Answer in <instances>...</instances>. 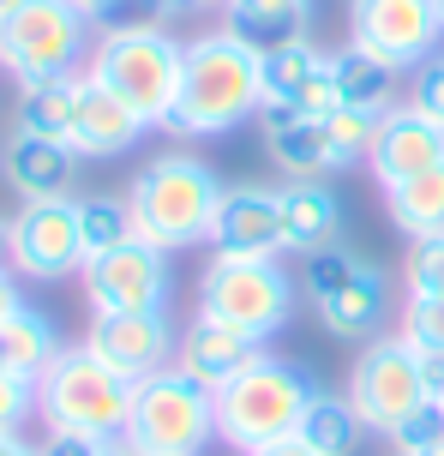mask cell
Wrapping results in <instances>:
<instances>
[{
    "instance_id": "16",
    "label": "cell",
    "mask_w": 444,
    "mask_h": 456,
    "mask_svg": "<svg viewBox=\"0 0 444 456\" xmlns=\"http://www.w3.org/2000/svg\"><path fill=\"white\" fill-rule=\"evenodd\" d=\"M211 247L234 252V258H277L288 252L282 240V199L277 186H229L222 205H216V228H211Z\"/></svg>"
},
{
    "instance_id": "5",
    "label": "cell",
    "mask_w": 444,
    "mask_h": 456,
    "mask_svg": "<svg viewBox=\"0 0 444 456\" xmlns=\"http://www.w3.org/2000/svg\"><path fill=\"white\" fill-rule=\"evenodd\" d=\"M133 379H120L115 366H102L78 342L61 348L54 366L36 379V414L48 433L67 438H126V414H133Z\"/></svg>"
},
{
    "instance_id": "12",
    "label": "cell",
    "mask_w": 444,
    "mask_h": 456,
    "mask_svg": "<svg viewBox=\"0 0 444 456\" xmlns=\"http://www.w3.org/2000/svg\"><path fill=\"white\" fill-rule=\"evenodd\" d=\"M12 271L30 282H61L85 271L78 199H24L12 216Z\"/></svg>"
},
{
    "instance_id": "2",
    "label": "cell",
    "mask_w": 444,
    "mask_h": 456,
    "mask_svg": "<svg viewBox=\"0 0 444 456\" xmlns=\"http://www.w3.org/2000/svg\"><path fill=\"white\" fill-rule=\"evenodd\" d=\"M85 72H91L102 91H115L144 126H163L168 114H174V96H181L187 43H181L168 24H157V19L109 24V30L91 43Z\"/></svg>"
},
{
    "instance_id": "40",
    "label": "cell",
    "mask_w": 444,
    "mask_h": 456,
    "mask_svg": "<svg viewBox=\"0 0 444 456\" xmlns=\"http://www.w3.org/2000/svg\"><path fill=\"white\" fill-rule=\"evenodd\" d=\"M72 6H78V12H85V19H109V12H120V6H126V0H72Z\"/></svg>"
},
{
    "instance_id": "24",
    "label": "cell",
    "mask_w": 444,
    "mask_h": 456,
    "mask_svg": "<svg viewBox=\"0 0 444 456\" xmlns=\"http://www.w3.org/2000/svg\"><path fill=\"white\" fill-rule=\"evenodd\" d=\"M78 85H85V72H67V78H36V85H19V133H36V138H61V144H72Z\"/></svg>"
},
{
    "instance_id": "27",
    "label": "cell",
    "mask_w": 444,
    "mask_h": 456,
    "mask_svg": "<svg viewBox=\"0 0 444 456\" xmlns=\"http://www.w3.org/2000/svg\"><path fill=\"white\" fill-rule=\"evenodd\" d=\"M384 205H391V223L408 240L444 234V162L426 168V175H415V181H402V186H384Z\"/></svg>"
},
{
    "instance_id": "8",
    "label": "cell",
    "mask_w": 444,
    "mask_h": 456,
    "mask_svg": "<svg viewBox=\"0 0 444 456\" xmlns=\"http://www.w3.org/2000/svg\"><path fill=\"white\" fill-rule=\"evenodd\" d=\"M198 313L246 330V337L270 342L282 324L295 319V276L277 258H234L216 252L205 276H198Z\"/></svg>"
},
{
    "instance_id": "7",
    "label": "cell",
    "mask_w": 444,
    "mask_h": 456,
    "mask_svg": "<svg viewBox=\"0 0 444 456\" xmlns=\"http://www.w3.org/2000/svg\"><path fill=\"white\" fill-rule=\"evenodd\" d=\"M91 61V19L72 0H19L0 12V67L19 85L67 78Z\"/></svg>"
},
{
    "instance_id": "33",
    "label": "cell",
    "mask_w": 444,
    "mask_h": 456,
    "mask_svg": "<svg viewBox=\"0 0 444 456\" xmlns=\"http://www.w3.org/2000/svg\"><path fill=\"white\" fill-rule=\"evenodd\" d=\"M30 414H36V379L0 372V433H19Z\"/></svg>"
},
{
    "instance_id": "10",
    "label": "cell",
    "mask_w": 444,
    "mask_h": 456,
    "mask_svg": "<svg viewBox=\"0 0 444 456\" xmlns=\"http://www.w3.org/2000/svg\"><path fill=\"white\" fill-rule=\"evenodd\" d=\"M349 403L354 414L367 420V433H397L408 414L426 403V385H421V354L415 342L402 337H373L360 348V361L349 372Z\"/></svg>"
},
{
    "instance_id": "17",
    "label": "cell",
    "mask_w": 444,
    "mask_h": 456,
    "mask_svg": "<svg viewBox=\"0 0 444 456\" xmlns=\"http://www.w3.org/2000/svg\"><path fill=\"white\" fill-rule=\"evenodd\" d=\"M264 126V151L288 181H330L336 168H349L336 138H330L325 114H295V109H258Z\"/></svg>"
},
{
    "instance_id": "3",
    "label": "cell",
    "mask_w": 444,
    "mask_h": 456,
    "mask_svg": "<svg viewBox=\"0 0 444 456\" xmlns=\"http://www.w3.org/2000/svg\"><path fill=\"white\" fill-rule=\"evenodd\" d=\"M222 192L229 186L211 175V162L187 157V151H168V157H150L133 175L126 205H133L139 240H150V247H163V252H181V247L211 240Z\"/></svg>"
},
{
    "instance_id": "38",
    "label": "cell",
    "mask_w": 444,
    "mask_h": 456,
    "mask_svg": "<svg viewBox=\"0 0 444 456\" xmlns=\"http://www.w3.org/2000/svg\"><path fill=\"white\" fill-rule=\"evenodd\" d=\"M144 12H150V19L157 24H168V19H181V12H192V0H139Z\"/></svg>"
},
{
    "instance_id": "29",
    "label": "cell",
    "mask_w": 444,
    "mask_h": 456,
    "mask_svg": "<svg viewBox=\"0 0 444 456\" xmlns=\"http://www.w3.org/2000/svg\"><path fill=\"white\" fill-rule=\"evenodd\" d=\"M78 234H85V258L139 240V228H133V205H126V199H109V192L78 199Z\"/></svg>"
},
{
    "instance_id": "6",
    "label": "cell",
    "mask_w": 444,
    "mask_h": 456,
    "mask_svg": "<svg viewBox=\"0 0 444 456\" xmlns=\"http://www.w3.org/2000/svg\"><path fill=\"white\" fill-rule=\"evenodd\" d=\"M211 438L216 390L187 379L181 366H163L133 390V414H126V451L133 456H198Z\"/></svg>"
},
{
    "instance_id": "22",
    "label": "cell",
    "mask_w": 444,
    "mask_h": 456,
    "mask_svg": "<svg viewBox=\"0 0 444 456\" xmlns=\"http://www.w3.org/2000/svg\"><path fill=\"white\" fill-rule=\"evenodd\" d=\"M282 199V240L288 252H319V247H336V228H343V205L325 181H288L277 186Z\"/></svg>"
},
{
    "instance_id": "20",
    "label": "cell",
    "mask_w": 444,
    "mask_h": 456,
    "mask_svg": "<svg viewBox=\"0 0 444 456\" xmlns=\"http://www.w3.org/2000/svg\"><path fill=\"white\" fill-rule=\"evenodd\" d=\"M78 151L61 138H36V133H12L0 151V168L19 199H72V175H78Z\"/></svg>"
},
{
    "instance_id": "13",
    "label": "cell",
    "mask_w": 444,
    "mask_h": 456,
    "mask_svg": "<svg viewBox=\"0 0 444 456\" xmlns=\"http://www.w3.org/2000/svg\"><path fill=\"white\" fill-rule=\"evenodd\" d=\"M85 300L91 313H163L168 300V252L150 240H126L115 252L85 258Z\"/></svg>"
},
{
    "instance_id": "21",
    "label": "cell",
    "mask_w": 444,
    "mask_h": 456,
    "mask_svg": "<svg viewBox=\"0 0 444 456\" xmlns=\"http://www.w3.org/2000/svg\"><path fill=\"white\" fill-rule=\"evenodd\" d=\"M144 133H150V126H144L139 114L85 72V85H78V114H72V151H78V157H126Z\"/></svg>"
},
{
    "instance_id": "26",
    "label": "cell",
    "mask_w": 444,
    "mask_h": 456,
    "mask_svg": "<svg viewBox=\"0 0 444 456\" xmlns=\"http://www.w3.org/2000/svg\"><path fill=\"white\" fill-rule=\"evenodd\" d=\"M306 12H312V0H229V30L264 54L277 43L306 37Z\"/></svg>"
},
{
    "instance_id": "4",
    "label": "cell",
    "mask_w": 444,
    "mask_h": 456,
    "mask_svg": "<svg viewBox=\"0 0 444 456\" xmlns=\"http://www.w3.org/2000/svg\"><path fill=\"white\" fill-rule=\"evenodd\" d=\"M319 396V385L306 379L295 361H277V354H258L240 379L216 390V438L234 444V451H264L277 438L301 433L306 403Z\"/></svg>"
},
{
    "instance_id": "25",
    "label": "cell",
    "mask_w": 444,
    "mask_h": 456,
    "mask_svg": "<svg viewBox=\"0 0 444 456\" xmlns=\"http://www.w3.org/2000/svg\"><path fill=\"white\" fill-rule=\"evenodd\" d=\"M61 354V337L54 324L36 313V306H19L12 319L0 324V372H19V379H43Z\"/></svg>"
},
{
    "instance_id": "41",
    "label": "cell",
    "mask_w": 444,
    "mask_h": 456,
    "mask_svg": "<svg viewBox=\"0 0 444 456\" xmlns=\"http://www.w3.org/2000/svg\"><path fill=\"white\" fill-rule=\"evenodd\" d=\"M0 456H43L36 444H24L19 433H0Z\"/></svg>"
},
{
    "instance_id": "45",
    "label": "cell",
    "mask_w": 444,
    "mask_h": 456,
    "mask_svg": "<svg viewBox=\"0 0 444 456\" xmlns=\"http://www.w3.org/2000/svg\"><path fill=\"white\" fill-rule=\"evenodd\" d=\"M421 456H444V444H439V451H421Z\"/></svg>"
},
{
    "instance_id": "35",
    "label": "cell",
    "mask_w": 444,
    "mask_h": 456,
    "mask_svg": "<svg viewBox=\"0 0 444 456\" xmlns=\"http://www.w3.org/2000/svg\"><path fill=\"white\" fill-rule=\"evenodd\" d=\"M36 451L43 456H133L126 438H67V433H48Z\"/></svg>"
},
{
    "instance_id": "31",
    "label": "cell",
    "mask_w": 444,
    "mask_h": 456,
    "mask_svg": "<svg viewBox=\"0 0 444 456\" xmlns=\"http://www.w3.org/2000/svg\"><path fill=\"white\" fill-rule=\"evenodd\" d=\"M408 295H444V234L408 240V265H402Z\"/></svg>"
},
{
    "instance_id": "43",
    "label": "cell",
    "mask_w": 444,
    "mask_h": 456,
    "mask_svg": "<svg viewBox=\"0 0 444 456\" xmlns=\"http://www.w3.org/2000/svg\"><path fill=\"white\" fill-rule=\"evenodd\" d=\"M192 12H229V0H192Z\"/></svg>"
},
{
    "instance_id": "23",
    "label": "cell",
    "mask_w": 444,
    "mask_h": 456,
    "mask_svg": "<svg viewBox=\"0 0 444 456\" xmlns=\"http://www.w3.org/2000/svg\"><path fill=\"white\" fill-rule=\"evenodd\" d=\"M330 85H336V109H367V114L397 109V67L373 61L367 48H354V43L330 54Z\"/></svg>"
},
{
    "instance_id": "47",
    "label": "cell",
    "mask_w": 444,
    "mask_h": 456,
    "mask_svg": "<svg viewBox=\"0 0 444 456\" xmlns=\"http://www.w3.org/2000/svg\"><path fill=\"white\" fill-rule=\"evenodd\" d=\"M349 6H354V0H349Z\"/></svg>"
},
{
    "instance_id": "19",
    "label": "cell",
    "mask_w": 444,
    "mask_h": 456,
    "mask_svg": "<svg viewBox=\"0 0 444 456\" xmlns=\"http://www.w3.org/2000/svg\"><path fill=\"white\" fill-rule=\"evenodd\" d=\"M373 175L378 186H402L415 181V175H426V168H439L444 162V126L439 120H426L421 109H408V102H397V109L378 120V138H373Z\"/></svg>"
},
{
    "instance_id": "32",
    "label": "cell",
    "mask_w": 444,
    "mask_h": 456,
    "mask_svg": "<svg viewBox=\"0 0 444 456\" xmlns=\"http://www.w3.org/2000/svg\"><path fill=\"white\" fill-rule=\"evenodd\" d=\"M397 337L415 348H444V295H408Z\"/></svg>"
},
{
    "instance_id": "39",
    "label": "cell",
    "mask_w": 444,
    "mask_h": 456,
    "mask_svg": "<svg viewBox=\"0 0 444 456\" xmlns=\"http://www.w3.org/2000/svg\"><path fill=\"white\" fill-rule=\"evenodd\" d=\"M246 456H319L306 438H277V444H264V451H246Z\"/></svg>"
},
{
    "instance_id": "9",
    "label": "cell",
    "mask_w": 444,
    "mask_h": 456,
    "mask_svg": "<svg viewBox=\"0 0 444 456\" xmlns=\"http://www.w3.org/2000/svg\"><path fill=\"white\" fill-rule=\"evenodd\" d=\"M301 289H306V300H312V313L325 319L330 337H343V342H373L378 330H384L391 289H384V271H378V265H367L360 252H349V247H319V252H306Z\"/></svg>"
},
{
    "instance_id": "1",
    "label": "cell",
    "mask_w": 444,
    "mask_h": 456,
    "mask_svg": "<svg viewBox=\"0 0 444 456\" xmlns=\"http://www.w3.org/2000/svg\"><path fill=\"white\" fill-rule=\"evenodd\" d=\"M264 109V78H258V48L246 37H234L229 24L222 30H205L187 43V72H181V96H174V114L163 126L181 138H216L246 126L253 114Z\"/></svg>"
},
{
    "instance_id": "34",
    "label": "cell",
    "mask_w": 444,
    "mask_h": 456,
    "mask_svg": "<svg viewBox=\"0 0 444 456\" xmlns=\"http://www.w3.org/2000/svg\"><path fill=\"white\" fill-rule=\"evenodd\" d=\"M408 109H421L426 120H439V126H444V54H432V61H421V67H415Z\"/></svg>"
},
{
    "instance_id": "14",
    "label": "cell",
    "mask_w": 444,
    "mask_h": 456,
    "mask_svg": "<svg viewBox=\"0 0 444 456\" xmlns=\"http://www.w3.org/2000/svg\"><path fill=\"white\" fill-rule=\"evenodd\" d=\"M174 324L163 319V313H91V337H85V348H91L102 366H115L120 379H133V385H144L150 372H163V366H174Z\"/></svg>"
},
{
    "instance_id": "30",
    "label": "cell",
    "mask_w": 444,
    "mask_h": 456,
    "mask_svg": "<svg viewBox=\"0 0 444 456\" xmlns=\"http://www.w3.org/2000/svg\"><path fill=\"white\" fill-rule=\"evenodd\" d=\"M439 444H444V403H439V396H426L421 409L391 433V451H397V456H421V451H439Z\"/></svg>"
},
{
    "instance_id": "11",
    "label": "cell",
    "mask_w": 444,
    "mask_h": 456,
    "mask_svg": "<svg viewBox=\"0 0 444 456\" xmlns=\"http://www.w3.org/2000/svg\"><path fill=\"white\" fill-rule=\"evenodd\" d=\"M439 37H444V24L432 0H354L349 6V43L397 72L432 61Z\"/></svg>"
},
{
    "instance_id": "15",
    "label": "cell",
    "mask_w": 444,
    "mask_h": 456,
    "mask_svg": "<svg viewBox=\"0 0 444 456\" xmlns=\"http://www.w3.org/2000/svg\"><path fill=\"white\" fill-rule=\"evenodd\" d=\"M258 78H264V109H295V114H330L336 109V85H330V54L319 43H277L258 54Z\"/></svg>"
},
{
    "instance_id": "37",
    "label": "cell",
    "mask_w": 444,
    "mask_h": 456,
    "mask_svg": "<svg viewBox=\"0 0 444 456\" xmlns=\"http://www.w3.org/2000/svg\"><path fill=\"white\" fill-rule=\"evenodd\" d=\"M19 306H24V295H19V271H12V265H0V324L12 319Z\"/></svg>"
},
{
    "instance_id": "28",
    "label": "cell",
    "mask_w": 444,
    "mask_h": 456,
    "mask_svg": "<svg viewBox=\"0 0 444 456\" xmlns=\"http://www.w3.org/2000/svg\"><path fill=\"white\" fill-rule=\"evenodd\" d=\"M360 433H367V420L354 414L349 396H330V390H319V396L306 403L301 433H295V438H306V444H312L319 456H354Z\"/></svg>"
},
{
    "instance_id": "36",
    "label": "cell",
    "mask_w": 444,
    "mask_h": 456,
    "mask_svg": "<svg viewBox=\"0 0 444 456\" xmlns=\"http://www.w3.org/2000/svg\"><path fill=\"white\" fill-rule=\"evenodd\" d=\"M421 354V385H426V396H439L444 403V348H415Z\"/></svg>"
},
{
    "instance_id": "18",
    "label": "cell",
    "mask_w": 444,
    "mask_h": 456,
    "mask_svg": "<svg viewBox=\"0 0 444 456\" xmlns=\"http://www.w3.org/2000/svg\"><path fill=\"white\" fill-rule=\"evenodd\" d=\"M258 354H264V342L234 330V324H222V319H211V313H192V324L174 342V366L187 379H198L205 390H222L229 379H240Z\"/></svg>"
},
{
    "instance_id": "46",
    "label": "cell",
    "mask_w": 444,
    "mask_h": 456,
    "mask_svg": "<svg viewBox=\"0 0 444 456\" xmlns=\"http://www.w3.org/2000/svg\"><path fill=\"white\" fill-rule=\"evenodd\" d=\"M6 6H19V0H0V12H6Z\"/></svg>"
},
{
    "instance_id": "44",
    "label": "cell",
    "mask_w": 444,
    "mask_h": 456,
    "mask_svg": "<svg viewBox=\"0 0 444 456\" xmlns=\"http://www.w3.org/2000/svg\"><path fill=\"white\" fill-rule=\"evenodd\" d=\"M432 6H439V24H444V0H432Z\"/></svg>"
},
{
    "instance_id": "42",
    "label": "cell",
    "mask_w": 444,
    "mask_h": 456,
    "mask_svg": "<svg viewBox=\"0 0 444 456\" xmlns=\"http://www.w3.org/2000/svg\"><path fill=\"white\" fill-rule=\"evenodd\" d=\"M0 265H12V223L0 216Z\"/></svg>"
}]
</instances>
